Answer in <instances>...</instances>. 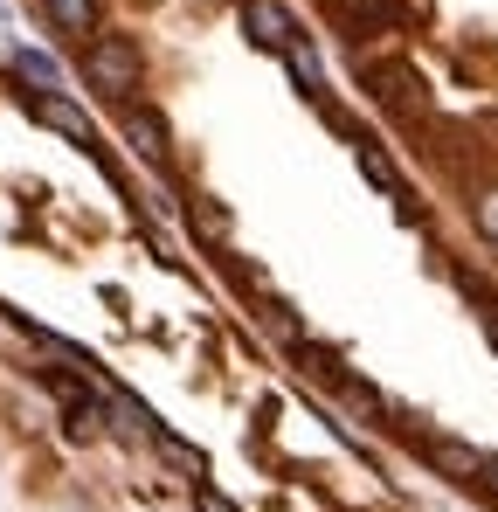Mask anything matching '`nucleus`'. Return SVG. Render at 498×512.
Returning <instances> with one entry per match:
<instances>
[{"instance_id": "423d86ee", "label": "nucleus", "mask_w": 498, "mask_h": 512, "mask_svg": "<svg viewBox=\"0 0 498 512\" xmlns=\"http://www.w3.org/2000/svg\"><path fill=\"white\" fill-rule=\"evenodd\" d=\"M422 450H429V457H436V464H443L450 478H485V457H478L471 443H450V436H429Z\"/></svg>"}, {"instance_id": "20e7f679", "label": "nucleus", "mask_w": 498, "mask_h": 512, "mask_svg": "<svg viewBox=\"0 0 498 512\" xmlns=\"http://www.w3.org/2000/svg\"><path fill=\"white\" fill-rule=\"evenodd\" d=\"M125 139H132V153L146 160V167H166V125H160V111H139V104H125Z\"/></svg>"}, {"instance_id": "9d476101", "label": "nucleus", "mask_w": 498, "mask_h": 512, "mask_svg": "<svg viewBox=\"0 0 498 512\" xmlns=\"http://www.w3.org/2000/svg\"><path fill=\"white\" fill-rule=\"evenodd\" d=\"M353 160H360V173H367L381 194H402V173L388 167V153H381V146H367V139H360V146H353Z\"/></svg>"}, {"instance_id": "4468645a", "label": "nucleus", "mask_w": 498, "mask_h": 512, "mask_svg": "<svg viewBox=\"0 0 498 512\" xmlns=\"http://www.w3.org/2000/svg\"><path fill=\"white\" fill-rule=\"evenodd\" d=\"M485 340L498 346V312H492V305H485Z\"/></svg>"}, {"instance_id": "7ed1b4c3", "label": "nucleus", "mask_w": 498, "mask_h": 512, "mask_svg": "<svg viewBox=\"0 0 498 512\" xmlns=\"http://www.w3.org/2000/svg\"><path fill=\"white\" fill-rule=\"evenodd\" d=\"M243 28L256 49H277V56L298 49V21L284 14V0H243Z\"/></svg>"}, {"instance_id": "6e6552de", "label": "nucleus", "mask_w": 498, "mask_h": 512, "mask_svg": "<svg viewBox=\"0 0 498 512\" xmlns=\"http://www.w3.org/2000/svg\"><path fill=\"white\" fill-rule=\"evenodd\" d=\"M187 222H194V236H201V243H229V208H222V201H208V194H201V201H187Z\"/></svg>"}, {"instance_id": "39448f33", "label": "nucleus", "mask_w": 498, "mask_h": 512, "mask_svg": "<svg viewBox=\"0 0 498 512\" xmlns=\"http://www.w3.org/2000/svg\"><path fill=\"white\" fill-rule=\"evenodd\" d=\"M298 367H305V374H312V381H326V388H346V381H353V374H346V360H339V353H332V346H319V340H305V333H298Z\"/></svg>"}, {"instance_id": "9b49d317", "label": "nucleus", "mask_w": 498, "mask_h": 512, "mask_svg": "<svg viewBox=\"0 0 498 512\" xmlns=\"http://www.w3.org/2000/svg\"><path fill=\"white\" fill-rule=\"evenodd\" d=\"M153 443H160V457H166V464H180L187 478H208V457H201L194 443H180V436H166V429H153Z\"/></svg>"}, {"instance_id": "f8f14e48", "label": "nucleus", "mask_w": 498, "mask_h": 512, "mask_svg": "<svg viewBox=\"0 0 498 512\" xmlns=\"http://www.w3.org/2000/svg\"><path fill=\"white\" fill-rule=\"evenodd\" d=\"M478 229L498 243V187H485V194H478Z\"/></svg>"}, {"instance_id": "ddd939ff", "label": "nucleus", "mask_w": 498, "mask_h": 512, "mask_svg": "<svg viewBox=\"0 0 498 512\" xmlns=\"http://www.w3.org/2000/svg\"><path fill=\"white\" fill-rule=\"evenodd\" d=\"M194 506H201V512H236L229 499H222V492H208V485H201V499H194Z\"/></svg>"}, {"instance_id": "0eeeda50", "label": "nucleus", "mask_w": 498, "mask_h": 512, "mask_svg": "<svg viewBox=\"0 0 498 512\" xmlns=\"http://www.w3.org/2000/svg\"><path fill=\"white\" fill-rule=\"evenodd\" d=\"M63 35H97V0H42Z\"/></svg>"}, {"instance_id": "f03ea898", "label": "nucleus", "mask_w": 498, "mask_h": 512, "mask_svg": "<svg viewBox=\"0 0 498 512\" xmlns=\"http://www.w3.org/2000/svg\"><path fill=\"white\" fill-rule=\"evenodd\" d=\"M28 118L35 125H49V132H63V139H77V146H90L97 153V125L83 118L77 104L63 97V90H28Z\"/></svg>"}, {"instance_id": "f257e3e1", "label": "nucleus", "mask_w": 498, "mask_h": 512, "mask_svg": "<svg viewBox=\"0 0 498 512\" xmlns=\"http://www.w3.org/2000/svg\"><path fill=\"white\" fill-rule=\"evenodd\" d=\"M83 77L104 90V97H132V90H139V49H132L125 35H97V42L83 49Z\"/></svg>"}, {"instance_id": "1a4fd4ad", "label": "nucleus", "mask_w": 498, "mask_h": 512, "mask_svg": "<svg viewBox=\"0 0 498 512\" xmlns=\"http://www.w3.org/2000/svg\"><path fill=\"white\" fill-rule=\"evenodd\" d=\"M14 70L28 77L35 90H63V70H56V56H42V49H14Z\"/></svg>"}]
</instances>
